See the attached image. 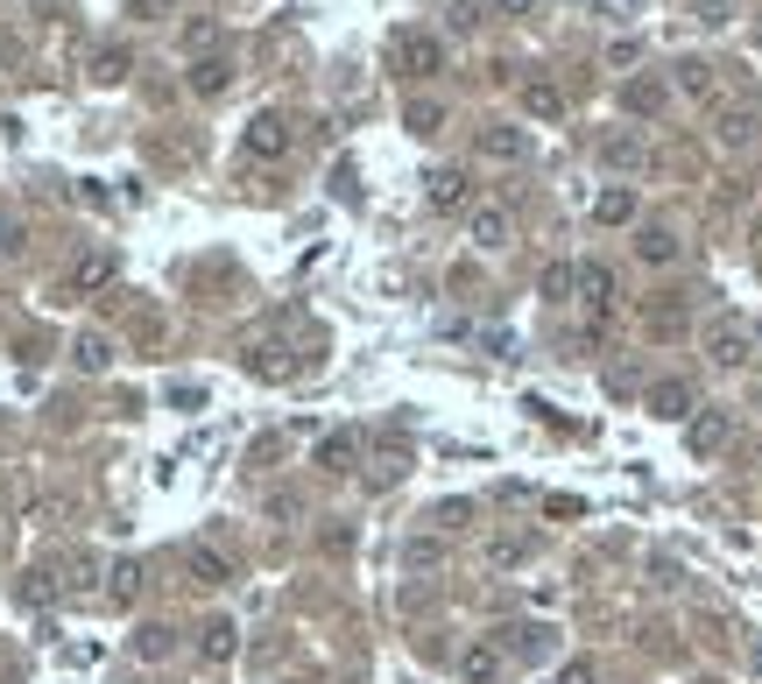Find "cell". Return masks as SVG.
<instances>
[{"label": "cell", "mask_w": 762, "mask_h": 684, "mask_svg": "<svg viewBox=\"0 0 762 684\" xmlns=\"http://www.w3.org/2000/svg\"><path fill=\"white\" fill-rule=\"evenodd\" d=\"M92 79H100V85H121V79H127V50L106 43L100 56H92Z\"/></svg>", "instance_id": "obj_22"}, {"label": "cell", "mask_w": 762, "mask_h": 684, "mask_svg": "<svg viewBox=\"0 0 762 684\" xmlns=\"http://www.w3.org/2000/svg\"><path fill=\"white\" fill-rule=\"evenodd\" d=\"M353 452H360L353 431H332V438H318V466H326V473H347V466H353Z\"/></svg>", "instance_id": "obj_18"}, {"label": "cell", "mask_w": 762, "mask_h": 684, "mask_svg": "<svg viewBox=\"0 0 762 684\" xmlns=\"http://www.w3.org/2000/svg\"><path fill=\"white\" fill-rule=\"evenodd\" d=\"M121 276V261L106 255V247H92V255L71 261V276H64V297H92V290H106V282Z\"/></svg>", "instance_id": "obj_2"}, {"label": "cell", "mask_w": 762, "mask_h": 684, "mask_svg": "<svg viewBox=\"0 0 762 684\" xmlns=\"http://www.w3.org/2000/svg\"><path fill=\"white\" fill-rule=\"evenodd\" d=\"M106 579H113V585H106V600H113V607H127V600L142 593V564H135V558H121Z\"/></svg>", "instance_id": "obj_20"}, {"label": "cell", "mask_w": 762, "mask_h": 684, "mask_svg": "<svg viewBox=\"0 0 762 684\" xmlns=\"http://www.w3.org/2000/svg\"><path fill=\"white\" fill-rule=\"evenodd\" d=\"M523 156H529L523 127H481V163H523Z\"/></svg>", "instance_id": "obj_7"}, {"label": "cell", "mask_w": 762, "mask_h": 684, "mask_svg": "<svg viewBox=\"0 0 762 684\" xmlns=\"http://www.w3.org/2000/svg\"><path fill=\"white\" fill-rule=\"evenodd\" d=\"M71 360H79L85 374H106V367H113V339H106V332H79V346H71Z\"/></svg>", "instance_id": "obj_17"}, {"label": "cell", "mask_w": 762, "mask_h": 684, "mask_svg": "<svg viewBox=\"0 0 762 684\" xmlns=\"http://www.w3.org/2000/svg\"><path fill=\"white\" fill-rule=\"evenodd\" d=\"M594 219L600 226H628V219H636V191H600L594 198Z\"/></svg>", "instance_id": "obj_21"}, {"label": "cell", "mask_w": 762, "mask_h": 684, "mask_svg": "<svg viewBox=\"0 0 762 684\" xmlns=\"http://www.w3.org/2000/svg\"><path fill=\"white\" fill-rule=\"evenodd\" d=\"M410 127L416 135H437V106H410Z\"/></svg>", "instance_id": "obj_32"}, {"label": "cell", "mask_w": 762, "mask_h": 684, "mask_svg": "<svg viewBox=\"0 0 762 684\" xmlns=\"http://www.w3.org/2000/svg\"><path fill=\"white\" fill-rule=\"evenodd\" d=\"M650 416H663V424H678V416H692V382H678V374H663V382L650 388Z\"/></svg>", "instance_id": "obj_8"}, {"label": "cell", "mask_w": 762, "mask_h": 684, "mask_svg": "<svg viewBox=\"0 0 762 684\" xmlns=\"http://www.w3.org/2000/svg\"><path fill=\"white\" fill-rule=\"evenodd\" d=\"M699 22L720 29V22H734V0H699Z\"/></svg>", "instance_id": "obj_29"}, {"label": "cell", "mask_w": 762, "mask_h": 684, "mask_svg": "<svg viewBox=\"0 0 762 684\" xmlns=\"http://www.w3.org/2000/svg\"><path fill=\"white\" fill-rule=\"evenodd\" d=\"M487 572H516V564H529L537 558V537H529V529H502V537H487Z\"/></svg>", "instance_id": "obj_3"}, {"label": "cell", "mask_w": 762, "mask_h": 684, "mask_svg": "<svg viewBox=\"0 0 762 684\" xmlns=\"http://www.w3.org/2000/svg\"><path fill=\"white\" fill-rule=\"evenodd\" d=\"M198 650L213 656V663H226V656H234V621H213V629L198 635Z\"/></svg>", "instance_id": "obj_23"}, {"label": "cell", "mask_w": 762, "mask_h": 684, "mask_svg": "<svg viewBox=\"0 0 762 684\" xmlns=\"http://www.w3.org/2000/svg\"><path fill=\"white\" fill-rule=\"evenodd\" d=\"M240 148L255 163H282V156H290V121H282V113H255L247 135H240Z\"/></svg>", "instance_id": "obj_1"}, {"label": "cell", "mask_w": 762, "mask_h": 684, "mask_svg": "<svg viewBox=\"0 0 762 684\" xmlns=\"http://www.w3.org/2000/svg\"><path fill=\"white\" fill-rule=\"evenodd\" d=\"M749 127H755L749 113H728V121H720V135H728V142H749Z\"/></svg>", "instance_id": "obj_31"}, {"label": "cell", "mask_w": 762, "mask_h": 684, "mask_svg": "<svg viewBox=\"0 0 762 684\" xmlns=\"http://www.w3.org/2000/svg\"><path fill=\"white\" fill-rule=\"evenodd\" d=\"M678 85L692 92V100H707V92H713V71L699 64V56H684V64H678Z\"/></svg>", "instance_id": "obj_24"}, {"label": "cell", "mask_w": 762, "mask_h": 684, "mask_svg": "<svg viewBox=\"0 0 762 684\" xmlns=\"http://www.w3.org/2000/svg\"><path fill=\"white\" fill-rule=\"evenodd\" d=\"M508 234H516V219H508V205H481V213H473V226H466V240L481 247H508Z\"/></svg>", "instance_id": "obj_5"}, {"label": "cell", "mask_w": 762, "mask_h": 684, "mask_svg": "<svg viewBox=\"0 0 762 684\" xmlns=\"http://www.w3.org/2000/svg\"><path fill=\"white\" fill-rule=\"evenodd\" d=\"M699 684H720V677H699Z\"/></svg>", "instance_id": "obj_38"}, {"label": "cell", "mask_w": 762, "mask_h": 684, "mask_svg": "<svg viewBox=\"0 0 762 684\" xmlns=\"http://www.w3.org/2000/svg\"><path fill=\"white\" fill-rule=\"evenodd\" d=\"M169 650V629H142V656H163Z\"/></svg>", "instance_id": "obj_33"}, {"label": "cell", "mask_w": 762, "mask_h": 684, "mask_svg": "<svg viewBox=\"0 0 762 684\" xmlns=\"http://www.w3.org/2000/svg\"><path fill=\"white\" fill-rule=\"evenodd\" d=\"M572 282H579V261H550L537 290H544V303H572Z\"/></svg>", "instance_id": "obj_19"}, {"label": "cell", "mask_w": 762, "mask_h": 684, "mask_svg": "<svg viewBox=\"0 0 762 684\" xmlns=\"http://www.w3.org/2000/svg\"><path fill=\"white\" fill-rule=\"evenodd\" d=\"M550 650H558V629H550V621H523V629H508V656L544 663Z\"/></svg>", "instance_id": "obj_6"}, {"label": "cell", "mask_w": 762, "mask_h": 684, "mask_svg": "<svg viewBox=\"0 0 762 684\" xmlns=\"http://www.w3.org/2000/svg\"><path fill=\"white\" fill-rule=\"evenodd\" d=\"M642 156H650L642 135H607L600 142V169H642Z\"/></svg>", "instance_id": "obj_13"}, {"label": "cell", "mask_w": 762, "mask_h": 684, "mask_svg": "<svg viewBox=\"0 0 762 684\" xmlns=\"http://www.w3.org/2000/svg\"><path fill=\"white\" fill-rule=\"evenodd\" d=\"M684 325V311H678V303H650V332H663V339H671Z\"/></svg>", "instance_id": "obj_27"}, {"label": "cell", "mask_w": 762, "mask_h": 684, "mask_svg": "<svg viewBox=\"0 0 762 684\" xmlns=\"http://www.w3.org/2000/svg\"><path fill=\"white\" fill-rule=\"evenodd\" d=\"M586 303H594V318H607V303H615V276L600 269V261H579V282H572Z\"/></svg>", "instance_id": "obj_9"}, {"label": "cell", "mask_w": 762, "mask_h": 684, "mask_svg": "<svg viewBox=\"0 0 762 684\" xmlns=\"http://www.w3.org/2000/svg\"><path fill=\"white\" fill-rule=\"evenodd\" d=\"M494 8H502V14H529V8H537V0H494Z\"/></svg>", "instance_id": "obj_35"}, {"label": "cell", "mask_w": 762, "mask_h": 684, "mask_svg": "<svg viewBox=\"0 0 762 684\" xmlns=\"http://www.w3.org/2000/svg\"><path fill=\"white\" fill-rule=\"evenodd\" d=\"M395 56H403V71H410V79H424V71L445 64V50L424 43V35H403V43H395Z\"/></svg>", "instance_id": "obj_15"}, {"label": "cell", "mask_w": 762, "mask_h": 684, "mask_svg": "<svg viewBox=\"0 0 762 684\" xmlns=\"http://www.w3.org/2000/svg\"><path fill=\"white\" fill-rule=\"evenodd\" d=\"M749 346H755V339L741 332L734 318H713V325H707V353L720 360V367H741V360H749Z\"/></svg>", "instance_id": "obj_4"}, {"label": "cell", "mask_w": 762, "mask_h": 684, "mask_svg": "<svg viewBox=\"0 0 762 684\" xmlns=\"http://www.w3.org/2000/svg\"><path fill=\"white\" fill-rule=\"evenodd\" d=\"M749 671H755V677H762V642H749Z\"/></svg>", "instance_id": "obj_36"}, {"label": "cell", "mask_w": 762, "mask_h": 684, "mask_svg": "<svg viewBox=\"0 0 762 684\" xmlns=\"http://www.w3.org/2000/svg\"><path fill=\"white\" fill-rule=\"evenodd\" d=\"M636 255L650 261V269H671V261H678V234H663V226H642V234H636Z\"/></svg>", "instance_id": "obj_14"}, {"label": "cell", "mask_w": 762, "mask_h": 684, "mask_svg": "<svg viewBox=\"0 0 762 684\" xmlns=\"http://www.w3.org/2000/svg\"><path fill=\"white\" fill-rule=\"evenodd\" d=\"M424 198H431V213H460L466 205V169H437V177L424 184Z\"/></svg>", "instance_id": "obj_10"}, {"label": "cell", "mask_w": 762, "mask_h": 684, "mask_svg": "<svg viewBox=\"0 0 762 684\" xmlns=\"http://www.w3.org/2000/svg\"><path fill=\"white\" fill-rule=\"evenodd\" d=\"M190 85H198V92H219V85H226V64H198V71H190Z\"/></svg>", "instance_id": "obj_30"}, {"label": "cell", "mask_w": 762, "mask_h": 684, "mask_svg": "<svg viewBox=\"0 0 762 684\" xmlns=\"http://www.w3.org/2000/svg\"><path fill=\"white\" fill-rule=\"evenodd\" d=\"M184 564H190V579H198V585H234V564H226L219 550H205V543H190Z\"/></svg>", "instance_id": "obj_12"}, {"label": "cell", "mask_w": 762, "mask_h": 684, "mask_svg": "<svg viewBox=\"0 0 762 684\" xmlns=\"http://www.w3.org/2000/svg\"><path fill=\"white\" fill-rule=\"evenodd\" d=\"M460 671H466L473 684H494V671H502V656H494V650H466V656H460Z\"/></svg>", "instance_id": "obj_25"}, {"label": "cell", "mask_w": 762, "mask_h": 684, "mask_svg": "<svg viewBox=\"0 0 762 684\" xmlns=\"http://www.w3.org/2000/svg\"><path fill=\"white\" fill-rule=\"evenodd\" d=\"M663 100H671L663 79H628V85H621V106H628V113H663Z\"/></svg>", "instance_id": "obj_16"}, {"label": "cell", "mask_w": 762, "mask_h": 684, "mask_svg": "<svg viewBox=\"0 0 762 684\" xmlns=\"http://www.w3.org/2000/svg\"><path fill=\"white\" fill-rule=\"evenodd\" d=\"M523 106H529V113H544V121H558V113H565V100H558L550 85H529V92H523Z\"/></svg>", "instance_id": "obj_26"}, {"label": "cell", "mask_w": 762, "mask_h": 684, "mask_svg": "<svg viewBox=\"0 0 762 684\" xmlns=\"http://www.w3.org/2000/svg\"><path fill=\"white\" fill-rule=\"evenodd\" d=\"M14 240H22V219H14V213H0V255H8Z\"/></svg>", "instance_id": "obj_34"}, {"label": "cell", "mask_w": 762, "mask_h": 684, "mask_svg": "<svg viewBox=\"0 0 762 684\" xmlns=\"http://www.w3.org/2000/svg\"><path fill=\"white\" fill-rule=\"evenodd\" d=\"M755 50H762V35H755Z\"/></svg>", "instance_id": "obj_39"}, {"label": "cell", "mask_w": 762, "mask_h": 684, "mask_svg": "<svg viewBox=\"0 0 762 684\" xmlns=\"http://www.w3.org/2000/svg\"><path fill=\"white\" fill-rule=\"evenodd\" d=\"M749 339H755V346H762V318H755V332H749Z\"/></svg>", "instance_id": "obj_37"}, {"label": "cell", "mask_w": 762, "mask_h": 684, "mask_svg": "<svg viewBox=\"0 0 762 684\" xmlns=\"http://www.w3.org/2000/svg\"><path fill=\"white\" fill-rule=\"evenodd\" d=\"M684 445L707 459V452H720L728 445V410H707V416H692V431H684Z\"/></svg>", "instance_id": "obj_11"}, {"label": "cell", "mask_w": 762, "mask_h": 684, "mask_svg": "<svg viewBox=\"0 0 762 684\" xmlns=\"http://www.w3.org/2000/svg\"><path fill=\"white\" fill-rule=\"evenodd\" d=\"M594 677H600V671H594V663H586V656H572V663H565V671H558V677H550V684H594Z\"/></svg>", "instance_id": "obj_28"}]
</instances>
